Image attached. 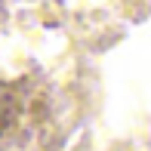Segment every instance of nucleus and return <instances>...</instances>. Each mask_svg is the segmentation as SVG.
I'll use <instances>...</instances> for the list:
<instances>
[{
	"instance_id": "1",
	"label": "nucleus",
	"mask_w": 151,
	"mask_h": 151,
	"mask_svg": "<svg viewBox=\"0 0 151 151\" xmlns=\"http://www.w3.org/2000/svg\"><path fill=\"white\" fill-rule=\"evenodd\" d=\"M19 117V99L12 93V86L0 83V133L12 127V120Z\"/></svg>"
}]
</instances>
